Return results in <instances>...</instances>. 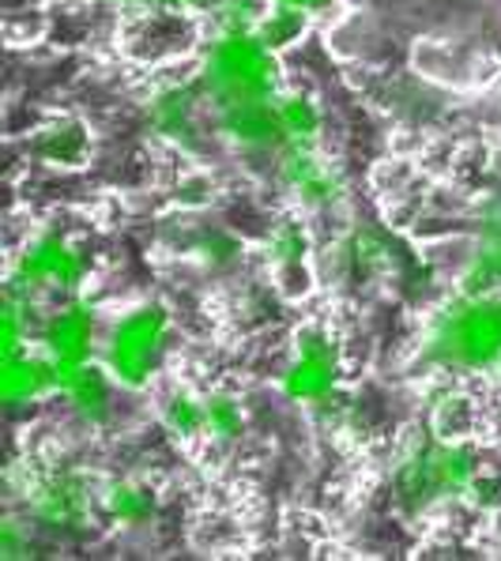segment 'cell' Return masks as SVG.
Listing matches in <instances>:
<instances>
[{
  "mask_svg": "<svg viewBox=\"0 0 501 561\" xmlns=\"http://www.w3.org/2000/svg\"><path fill=\"white\" fill-rule=\"evenodd\" d=\"M426 355L468 374L501 366V295L468 290L464 298H456L430 328Z\"/></svg>",
  "mask_w": 501,
  "mask_h": 561,
  "instance_id": "cell-1",
  "label": "cell"
},
{
  "mask_svg": "<svg viewBox=\"0 0 501 561\" xmlns=\"http://www.w3.org/2000/svg\"><path fill=\"white\" fill-rule=\"evenodd\" d=\"M201 88L215 106L280 94V60L257 31H230L207 46L201 65Z\"/></svg>",
  "mask_w": 501,
  "mask_h": 561,
  "instance_id": "cell-2",
  "label": "cell"
},
{
  "mask_svg": "<svg viewBox=\"0 0 501 561\" xmlns=\"http://www.w3.org/2000/svg\"><path fill=\"white\" fill-rule=\"evenodd\" d=\"M170 332H174V321H170L167 306H155V301L136 306L106 332L102 366L121 388H133V392L148 388L170 351Z\"/></svg>",
  "mask_w": 501,
  "mask_h": 561,
  "instance_id": "cell-3",
  "label": "cell"
},
{
  "mask_svg": "<svg viewBox=\"0 0 501 561\" xmlns=\"http://www.w3.org/2000/svg\"><path fill=\"white\" fill-rule=\"evenodd\" d=\"M475 479H479V468H475L471 453L445 437V442L419 445L408 453V460L396 471V490L411 505H434L442 497L468 494Z\"/></svg>",
  "mask_w": 501,
  "mask_h": 561,
  "instance_id": "cell-4",
  "label": "cell"
},
{
  "mask_svg": "<svg viewBox=\"0 0 501 561\" xmlns=\"http://www.w3.org/2000/svg\"><path fill=\"white\" fill-rule=\"evenodd\" d=\"M343 377L340 343L328 328H301L295 335L287 366H283V396L295 403H324L335 396Z\"/></svg>",
  "mask_w": 501,
  "mask_h": 561,
  "instance_id": "cell-5",
  "label": "cell"
},
{
  "mask_svg": "<svg viewBox=\"0 0 501 561\" xmlns=\"http://www.w3.org/2000/svg\"><path fill=\"white\" fill-rule=\"evenodd\" d=\"M83 275H88V261L65 234H38L27 241L20 261L12 267V287L38 295V290H80Z\"/></svg>",
  "mask_w": 501,
  "mask_h": 561,
  "instance_id": "cell-6",
  "label": "cell"
},
{
  "mask_svg": "<svg viewBox=\"0 0 501 561\" xmlns=\"http://www.w3.org/2000/svg\"><path fill=\"white\" fill-rule=\"evenodd\" d=\"M94 340H99V317H94L91 301H68L65 309H57L46 324H42V351L54 358L60 377L68 369L88 366L94 355Z\"/></svg>",
  "mask_w": 501,
  "mask_h": 561,
  "instance_id": "cell-7",
  "label": "cell"
},
{
  "mask_svg": "<svg viewBox=\"0 0 501 561\" xmlns=\"http://www.w3.org/2000/svg\"><path fill=\"white\" fill-rule=\"evenodd\" d=\"M275 99H280V94H272V99H249V102H230V106H215L219 128L235 144H241V148H253V151L287 148Z\"/></svg>",
  "mask_w": 501,
  "mask_h": 561,
  "instance_id": "cell-8",
  "label": "cell"
},
{
  "mask_svg": "<svg viewBox=\"0 0 501 561\" xmlns=\"http://www.w3.org/2000/svg\"><path fill=\"white\" fill-rule=\"evenodd\" d=\"M49 392H60V369L54 366V358L42 351V355H31L20 351V355L0 358V400L8 408H23V403H34Z\"/></svg>",
  "mask_w": 501,
  "mask_h": 561,
  "instance_id": "cell-9",
  "label": "cell"
},
{
  "mask_svg": "<svg viewBox=\"0 0 501 561\" xmlns=\"http://www.w3.org/2000/svg\"><path fill=\"white\" fill-rule=\"evenodd\" d=\"M283 181L309 207H328L343 196V178L314 148H283Z\"/></svg>",
  "mask_w": 501,
  "mask_h": 561,
  "instance_id": "cell-10",
  "label": "cell"
},
{
  "mask_svg": "<svg viewBox=\"0 0 501 561\" xmlns=\"http://www.w3.org/2000/svg\"><path fill=\"white\" fill-rule=\"evenodd\" d=\"M34 513H38L49 528H83L91 516V494L76 474H54V479L38 486Z\"/></svg>",
  "mask_w": 501,
  "mask_h": 561,
  "instance_id": "cell-11",
  "label": "cell"
},
{
  "mask_svg": "<svg viewBox=\"0 0 501 561\" xmlns=\"http://www.w3.org/2000/svg\"><path fill=\"white\" fill-rule=\"evenodd\" d=\"M110 385H117L114 377H110L106 366H88L80 369H68L65 377H60V392H65L68 408L80 414L83 422H91V426H99V422L110 419V411H114V392H110Z\"/></svg>",
  "mask_w": 501,
  "mask_h": 561,
  "instance_id": "cell-12",
  "label": "cell"
},
{
  "mask_svg": "<svg viewBox=\"0 0 501 561\" xmlns=\"http://www.w3.org/2000/svg\"><path fill=\"white\" fill-rule=\"evenodd\" d=\"M91 151V133L76 117H54L34 133V154L49 167H80Z\"/></svg>",
  "mask_w": 501,
  "mask_h": 561,
  "instance_id": "cell-13",
  "label": "cell"
},
{
  "mask_svg": "<svg viewBox=\"0 0 501 561\" xmlns=\"http://www.w3.org/2000/svg\"><path fill=\"white\" fill-rule=\"evenodd\" d=\"M275 106H280V125L287 148H317V140H321V110H317V102L306 99V94L280 91Z\"/></svg>",
  "mask_w": 501,
  "mask_h": 561,
  "instance_id": "cell-14",
  "label": "cell"
},
{
  "mask_svg": "<svg viewBox=\"0 0 501 561\" xmlns=\"http://www.w3.org/2000/svg\"><path fill=\"white\" fill-rule=\"evenodd\" d=\"M151 125L170 140H185L196 133V94L193 91H167L151 102Z\"/></svg>",
  "mask_w": 501,
  "mask_h": 561,
  "instance_id": "cell-15",
  "label": "cell"
},
{
  "mask_svg": "<svg viewBox=\"0 0 501 561\" xmlns=\"http://www.w3.org/2000/svg\"><path fill=\"white\" fill-rule=\"evenodd\" d=\"M162 422L178 437H207V396H196L189 388H178L162 400Z\"/></svg>",
  "mask_w": 501,
  "mask_h": 561,
  "instance_id": "cell-16",
  "label": "cell"
},
{
  "mask_svg": "<svg viewBox=\"0 0 501 561\" xmlns=\"http://www.w3.org/2000/svg\"><path fill=\"white\" fill-rule=\"evenodd\" d=\"M102 508H106L117 524H144V520H151V513H155V494L148 486H140V482L121 479L102 490Z\"/></svg>",
  "mask_w": 501,
  "mask_h": 561,
  "instance_id": "cell-17",
  "label": "cell"
},
{
  "mask_svg": "<svg viewBox=\"0 0 501 561\" xmlns=\"http://www.w3.org/2000/svg\"><path fill=\"white\" fill-rule=\"evenodd\" d=\"M301 31H306V12H298V8H291V4H275V0L261 15V23H257V34L275 49L291 46Z\"/></svg>",
  "mask_w": 501,
  "mask_h": 561,
  "instance_id": "cell-18",
  "label": "cell"
},
{
  "mask_svg": "<svg viewBox=\"0 0 501 561\" xmlns=\"http://www.w3.org/2000/svg\"><path fill=\"white\" fill-rule=\"evenodd\" d=\"M471 290H498L501 287V227L487 230L471 256Z\"/></svg>",
  "mask_w": 501,
  "mask_h": 561,
  "instance_id": "cell-19",
  "label": "cell"
},
{
  "mask_svg": "<svg viewBox=\"0 0 501 561\" xmlns=\"http://www.w3.org/2000/svg\"><path fill=\"white\" fill-rule=\"evenodd\" d=\"M241 426H246V414H241L235 396H207V442H235Z\"/></svg>",
  "mask_w": 501,
  "mask_h": 561,
  "instance_id": "cell-20",
  "label": "cell"
},
{
  "mask_svg": "<svg viewBox=\"0 0 501 561\" xmlns=\"http://www.w3.org/2000/svg\"><path fill=\"white\" fill-rule=\"evenodd\" d=\"M306 253H309V238L298 222H280V227L272 230V238H267V256H272V264H280V267L301 264Z\"/></svg>",
  "mask_w": 501,
  "mask_h": 561,
  "instance_id": "cell-21",
  "label": "cell"
},
{
  "mask_svg": "<svg viewBox=\"0 0 501 561\" xmlns=\"http://www.w3.org/2000/svg\"><path fill=\"white\" fill-rule=\"evenodd\" d=\"M121 4H144V8H159V12H181V8H196L204 0H121Z\"/></svg>",
  "mask_w": 501,
  "mask_h": 561,
  "instance_id": "cell-22",
  "label": "cell"
},
{
  "mask_svg": "<svg viewBox=\"0 0 501 561\" xmlns=\"http://www.w3.org/2000/svg\"><path fill=\"white\" fill-rule=\"evenodd\" d=\"M275 4H291V8H298V12H321V8H328L332 0H275Z\"/></svg>",
  "mask_w": 501,
  "mask_h": 561,
  "instance_id": "cell-23",
  "label": "cell"
}]
</instances>
